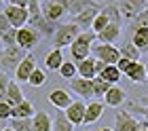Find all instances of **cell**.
<instances>
[{
    "mask_svg": "<svg viewBox=\"0 0 148 131\" xmlns=\"http://www.w3.org/2000/svg\"><path fill=\"white\" fill-rule=\"evenodd\" d=\"M138 27H148V9H144L140 15H136L131 21H127V34L136 32Z\"/></svg>",
    "mask_w": 148,
    "mask_h": 131,
    "instance_id": "cell-29",
    "label": "cell"
},
{
    "mask_svg": "<svg viewBox=\"0 0 148 131\" xmlns=\"http://www.w3.org/2000/svg\"><path fill=\"white\" fill-rule=\"evenodd\" d=\"M97 40V34L93 32V30H83L78 34V38H76V43H83V45H93Z\"/></svg>",
    "mask_w": 148,
    "mask_h": 131,
    "instance_id": "cell-38",
    "label": "cell"
},
{
    "mask_svg": "<svg viewBox=\"0 0 148 131\" xmlns=\"http://www.w3.org/2000/svg\"><path fill=\"white\" fill-rule=\"evenodd\" d=\"M83 32L76 23H59L57 30H55V36H53V47H57V49H62V47H70L74 40L78 38V34Z\"/></svg>",
    "mask_w": 148,
    "mask_h": 131,
    "instance_id": "cell-3",
    "label": "cell"
},
{
    "mask_svg": "<svg viewBox=\"0 0 148 131\" xmlns=\"http://www.w3.org/2000/svg\"><path fill=\"white\" fill-rule=\"evenodd\" d=\"M4 131H13V129H11V127H6V129H4Z\"/></svg>",
    "mask_w": 148,
    "mask_h": 131,
    "instance_id": "cell-50",
    "label": "cell"
},
{
    "mask_svg": "<svg viewBox=\"0 0 148 131\" xmlns=\"http://www.w3.org/2000/svg\"><path fill=\"white\" fill-rule=\"evenodd\" d=\"M91 53L95 59H102L108 66H116L121 59V51L116 45H106V43H97V40L91 45Z\"/></svg>",
    "mask_w": 148,
    "mask_h": 131,
    "instance_id": "cell-4",
    "label": "cell"
},
{
    "mask_svg": "<svg viewBox=\"0 0 148 131\" xmlns=\"http://www.w3.org/2000/svg\"><path fill=\"white\" fill-rule=\"evenodd\" d=\"M95 131H114V129H110V127H99V129H95Z\"/></svg>",
    "mask_w": 148,
    "mask_h": 131,
    "instance_id": "cell-47",
    "label": "cell"
},
{
    "mask_svg": "<svg viewBox=\"0 0 148 131\" xmlns=\"http://www.w3.org/2000/svg\"><path fill=\"white\" fill-rule=\"evenodd\" d=\"M131 64H133L131 59H127V57H121V59H119V64H116V68H119L121 72H123V76H125V74H127V70L131 68Z\"/></svg>",
    "mask_w": 148,
    "mask_h": 131,
    "instance_id": "cell-41",
    "label": "cell"
},
{
    "mask_svg": "<svg viewBox=\"0 0 148 131\" xmlns=\"http://www.w3.org/2000/svg\"><path fill=\"white\" fill-rule=\"evenodd\" d=\"M112 85L108 80H104L102 76H95L93 78V97H99V99H104V95H106V91H108Z\"/></svg>",
    "mask_w": 148,
    "mask_h": 131,
    "instance_id": "cell-30",
    "label": "cell"
},
{
    "mask_svg": "<svg viewBox=\"0 0 148 131\" xmlns=\"http://www.w3.org/2000/svg\"><path fill=\"white\" fill-rule=\"evenodd\" d=\"M59 76L62 78H66V80H72V78H76L78 76V70H76V64L70 59V61H64L62 64V68H59Z\"/></svg>",
    "mask_w": 148,
    "mask_h": 131,
    "instance_id": "cell-31",
    "label": "cell"
},
{
    "mask_svg": "<svg viewBox=\"0 0 148 131\" xmlns=\"http://www.w3.org/2000/svg\"><path fill=\"white\" fill-rule=\"evenodd\" d=\"M146 76H148V64H146Z\"/></svg>",
    "mask_w": 148,
    "mask_h": 131,
    "instance_id": "cell-49",
    "label": "cell"
},
{
    "mask_svg": "<svg viewBox=\"0 0 148 131\" xmlns=\"http://www.w3.org/2000/svg\"><path fill=\"white\" fill-rule=\"evenodd\" d=\"M68 85H70V89H72V93H76L78 97H85V99L93 97V80L76 76V78L68 80Z\"/></svg>",
    "mask_w": 148,
    "mask_h": 131,
    "instance_id": "cell-13",
    "label": "cell"
},
{
    "mask_svg": "<svg viewBox=\"0 0 148 131\" xmlns=\"http://www.w3.org/2000/svg\"><path fill=\"white\" fill-rule=\"evenodd\" d=\"M0 2H4V0H0Z\"/></svg>",
    "mask_w": 148,
    "mask_h": 131,
    "instance_id": "cell-53",
    "label": "cell"
},
{
    "mask_svg": "<svg viewBox=\"0 0 148 131\" xmlns=\"http://www.w3.org/2000/svg\"><path fill=\"white\" fill-rule=\"evenodd\" d=\"M142 104H144V106H148V95H146V97L142 99Z\"/></svg>",
    "mask_w": 148,
    "mask_h": 131,
    "instance_id": "cell-48",
    "label": "cell"
},
{
    "mask_svg": "<svg viewBox=\"0 0 148 131\" xmlns=\"http://www.w3.org/2000/svg\"><path fill=\"white\" fill-rule=\"evenodd\" d=\"M32 131H53V119L45 110H38L32 116Z\"/></svg>",
    "mask_w": 148,
    "mask_h": 131,
    "instance_id": "cell-19",
    "label": "cell"
},
{
    "mask_svg": "<svg viewBox=\"0 0 148 131\" xmlns=\"http://www.w3.org/2000/svg\"><path fill=\"white\" fill-rule=\"evenodd\" d=\"M102 11L106 13V17L110 19V23H119V25H123V13H121V9H119V4H116V2L104 4V6H102Z\"/></svg>",
    "mask_w": 148,
    "mask_h": 131,
    "instance_id": "cell-27",
    "label": "cell"
},
{
    "mask_svg": "<svg viewBox=\"0 0 148 131\" xmlns=\"http://www.w3.org/2000/svg\"><path fill=\"white\" fill-rule=\"evenodd\" d=\"M34 114H36V110L28 99H23L21 104L13 106V119H32Z\"/></svg>",
    "mask_w": 148,
    "mask_h": 131,
    "instance_id": "cell-26",
    "label": "cell"
},
{
    "mask_svg": "<svg viewBox=\"0 0 148 131\" xmlns=\"http://www.w3.org/2000/svg\"><path fill=\"white\" fill-rule=\"evenodd\" d=\"M28 25H32L34 30H38V34H40L42 38H53L59 23H53L51 19H47V17L42 15V13H38V15H32V17H30Z\"/></svg>",
    "mask_w": 148,
    "mask_h": 131,
    "instance_id": "cell-6",
    "label": "cell"
},
{
    "mask_svg": "<svg viewBox=\"0 0 148 131\" xmlns=\"http://www.w3.org/2000/svg\"><path fill=\"white\" fill-rule=\"evenodd\" d=\"M125 102H127V93H125V89L119 87V85H112L104 95V104L110 106V108H119V106H123Z\"/></svg>",
    "mask_w": 148,
    "mask_h": 131,
    "instance_id": "cell-15",
    "label": "cell"
},
{
    "mask_svg": "<svg viewBox=\"0 0 148 131\" xmlns=\"http://www.w3.org/2000/svg\"><path fill=\"white\" fill-rule=\"evenodd\" d=\"M125 76L129 78L133 85H144V82H148V76H146V64H144V61H133Z\"/></svg>",
    "mask_w": 148,
    "mask_h": 131,
    "instance_id": "cell-16",
    "label": "cell"
},
{
    "mask_svg": "<svg viewBox=\"0 0 148 131\" xmlns=\"http://www.w3.org/2000/svg\"><path fill=\"white\" fill-rule=\"evenodd\" d=\"M80 131H85V129H80Z\"/></svg>",
    "mask_w": 148,
    "mask_h": 131,
    "instance_id": "cell-54",
    "label": "cell"
},
{
    "mask_svg": "<svg viewBox=\"0 0 148 131\" xmlns=\"http://www.w3.org/2000/svg\"><path fill=\"white\" fill-rule=\"evenodd\" d=\"M4 15L9 19L11 27H17V30L23 27V25H28V21H30L28 9H21V6H15V4H6L4 6Z\"/></svg>",
    "mask_w": 148,
    "mask_h": 131,
    "instance_id": "cell-8",
    "label": "cell"
},
{
    "mask_svg": "<svg viewBox=\"0 0 148 131\" xmlns=\"http://www.w3.org/2000/svg\"><path fill=\"white\" fill-rule=\"evenodd\" d=\"M9 4H15V6H21V9H28L30 0H9Z\"/></svg>",
    "mask_w": 148,
    "mask_h": 131,
    "instance_id": "cell-45",
    "label": "cell"
},
{
    "mask_svg": "<svg viewBox=\"0 0 148 131\" xmlns=\"http://www.w3.org/2000/svg\"><path fill=\"white\" fill-rule=\"evenodd\" d=\"M99 76H102L104 80H108L110 85H116V82L121 80V76H123V72H121L116 66H106V70L99 74Z\"/></svg>",
    "mask_w": 148,
    "mask_h": 131,
    "instance_id": "cell-33",
    "label": "cell"
},
{
    "mask_svg": "<svg viewBox=\"0 0 148 131\" xmlns=\"http://www.w3.org/2000/svg\"><path fill=\"white\" fill-rule=\"evenodd\" d=\"M89 55H91V45H83V43H76V40L70 45V59L74 61V64L87 59Z\"/></svg>",
    "mask_w": 148,
    "mask_h": 131,
    "instance_id": "cell-22",
    "label": "cell"
},
{
    "mask_svg": "<svg viewBox=\"0 0 148 131\" xmlns=\"http://www.w3.org/2000/svg\"><path fill=\"white\" fill-rule=\"evenodd\" d=\"M28 13H30V17H32V15H38V13H42V11H40V0H30Z\"/></svg>",
    "mask_w": 148,
    "mask_h": 131,
    "instance_id": "cell-42",
    "label": "cell"
},
{
    "mask_svg": "<svg viewBox=\"0 0 148 131\" xmlns=\"http://www.w3.org/2000/svg\"><path fill=\"white\" fill-rule=\"evenodd\" d=\"M64 53H62V49H51L49 53L45 55V68L47 70H51V72H55V70H59L62 68V64H64Z\"/></svg>",
    "mask_w": 148,
    "mask_h": 131,
    "instance_id": "cell-21",
    "label": "cell"
},
{
    "mask_svg": "<svg viewBox=\"0 0 148 131\" xmlns=\"http://www.w3.org/2000/svg\"><path fill=\"white\" fill-rule=\"evenodd\" d=\"M4 47H15L17 45V27H11V30H6L2 36H0Z\"/></svg>",
    "mask_w": 148,
    "mask_h": 131,
    "instance_id": "cell-37",
    "label": "cell"
},
{
    "mask_svg": "<svg viewBox=\"0 0 148 131\" xmlns=\"http://www.w3.org/2000/svg\"><path fill=\"white\" fill-rule=\"evenodd\" d=\"M95 4H97L95 0H70L68 15H70V17H76L78 13H83L85 9H89V6H95Z\"/></svg>",
    "mask_w": 148,
    "mask_h": 131,
    "instance_id": "cell-28",
    "label": "cell"
},
{
    "mask_svg": "<svg viewBox=\"0 0 148 131\" xmlns=\"http://www.w3.org/2000/svg\"><path fill=\"white\" fill-rule=\"evenodd\" d=\"M40 11L47 19H51L53 23H62V19L68 15V9L59 2V0H45L40 2Z\"/></svg>",
    "mask_w": 148,
    "mask_h": 131,
    "instance_id": "cell-5",
    "label": "cell"
},
{
    "mask_svg": "<svg viewBox=\"0 0 148 131\" xmlns=\"http://www.w3.org/2000/svg\"><path fill=\"white\" fill-rule=\"evenodd\" d=\"M119 51H121V57H127V59H131V61H142V51L131 43L129 36L123 40V45L119 47Z\"/></svg>",
    "mask_w": 148,
    "mask_h": 131,
    "instance_id": "cell-20",
    "label": "cell"
},
{
    "mask_svg": "<svg viewBox=\"0 0 148 131\" xmlns=\"http://www.w3.org/2000/svg\"><path fill=\"white\" fill-rule=\"evenodd\" d=\"M121 34H123V25L119 23H110L104 32L97 34V43H106V45H116Z\"/></svg>",
    "mask_w": 148,
    "mask_h": 131,
    "instance_id": "cell-18",
    "label": "cell"
},
{
    "mask_svg": "<svg viewBox=\"0 0 148 131\" xmlns=\"http://www.w3.org/2000/svg\"><path fill=\"white\" fill-rule=\"evenodd\" d=\"M108 25H110V19L106 17V13H104V11H99V13H97V17L93 19V23H91V30L95 32V34H99V32H104Z\"/></svg>",
    "mask_w": 148,
    "mask_h": 131,
    "instance_id": "cell-34",
    "label": "cell"
},
{
    "mask_svg": "<svg viewBox=\"0 0 148 131\" xmlns=\"http://www.w3.org/2000/svg\"><path fill=\"white\" fill-rule=\"evenodd\" d=\"M106 66H108V64H104L102 59H95V74H97V76H99V74H102V72L106 70Z\"/></svg>",
    "mask_w": 148,
    "mask_h": 131,
    "instance_id": "cell-44",
    "label": "cell"
},
{
    "mask_svg": "<svg viewBox=\"0 0 148 131\" xmlns=\"http://www.w3.org/2000/svg\"><path fill=\"white\" fill-rule=\"evenodd\" d=\"M9 127L13 131H32V119H11Z\"/></svg>",
    "mask_w": 148,
    "mask_h": 131,
    "instance_id": "cell-35",
    "label": "cell"
},
{
    "mask_svg": "<svg viewBox=\"0 0 148 131\" xmlns=\"http://www.w3.org/2000/svg\"><path fill=\"white\" fill-rule=\"evenodd\" d=\"M85 110H87V104L83 99H74L72 104L64 110V114H66V119H68L74 127H80L85 123Z\"/></svg>",
    "mask_w": 148,
    "mask_h": 131,
    "instance_id": "cell-10",
    "label": "cell"
},
{
    "mask_svg": "<svg viewBox=\"0 0 148 131\" xmlns=\"http://www.w3.org/2000/svg\"><path fill=\"white\" fill-rule=\"evenodd\" d=\"M47 99H49V104L55 106L57 110H66L74 102L72 95H70V91H66V89H53V91L47 95Z\"/></svg>",
    "mask_w": 148,
    "mask_h": 131,
    "instance_id": "cell-14",
    "label": "cell"
},
{
    "mask_svg": "<svg viewBox=\"0 0 148 131\" xmlns=\"http://www.w3.org/2000/svg\"><path fill=\"white\" fill-rule=\"evenodd\" d=\"M36 57L32 53H28L25 57L21 59V64L17 66V70H15V78L17 80H21V82H28L30 80V76H32V72L36 70Z\"/></svg>",
    "mask_w": 148,
    "mask_h": 131,
    "instance_id": "cell-12",
    "label": "cell"
},
{
    "mask_svg": "<svg viewBox=\"0 0 148 131\" xmlns=\"http://www.w3.org/2000/svg\"><path fill=\"white\" fill-rule=\"evenodd\" d=\"M23 99H25V95L21 91V87H19V82L17 80H11L9 91H6V102H9L11 106H17V104H21Z\"/></svg>",
    "mask_w": 148,
    "mask_h": 131,
    "instance_id": "cell-25",
    "label": "cell"
},
{
    "mask_svg": "<svg viewBox=\"0 0 148 131\" xmlns=\"http://www.w3.org/2000/svg\"><path fill=\"white\" fill-rule=\"evenodd\" d=\"M0 119L6 121V123L13 119V106H11L6 99H0Z\"/></svg>",
    "mask_w": 148,
    "mask_h": 131,
    "instance_id": "cell-39",
    "label": "cell"
},
{
    "mask_svg": "<svg viewBox=\"0 0 148 131\" xmlns=\"http://www.w3.org/2000/svg\"><path fill=\"white\" fill-rule=\"evenodd\" d=\"M11 78L6 72H0V99H6V91H9Z\"/></svg>",
    "mask_w": 148,
    "mask_h": 131,
    "instance_id": "cell-40",
    "label": "cell"
},
{
    "mask_svg": "<svg viewBox=\"0 0 148 131\" xmlns=\"http://www.w3.org/2000/svg\"><path fill=\"white\" fill-rule=\"evenodd\" d=\"M6 30H11V23H9V19H6L4 11H0V36H2Z\"/></svg>",
    "mask_w": 148,
    "mask_h": 131,
    "instance_id": "cell-43",
    "label": "cell"
},
{
    "mask_svg": "<svg viewBox=\"0 0 148 131\" xmlns=\"http://www.w3.org/2000/svg\"><path fill=\"white\" fill-rule=\"evenodd\" d=\"M114 131H148V121H138L136 116L127 110L114 112Z\"/></svg>",
    "mask_w": 148,
    "mask_h": 131,
    "instance_id": "cell-2",
    "label": "cell"
},
{
    "mask_svg": "<svg viewBox=\"0 0 148 131\" xmlns=\"http://www.w3.org/2000/svg\"><path fill=\"white\" fill-rule=\"evenodd\" d=\"M42 38L38 34V30H34L32 25H23L17 30V47H21L25 51H32L34 47L38 45V40Z\"/></svg>",
    "mask_w": 148,
    "mask_h": 131,
    "instance_id": "cell-7",
    "label": "cell"
},
{
    "mask_svg": "<svg viewBox=\"0 0 148 131\" xmlns=\"http://www.w3.org/2000/svg\"><path fill=\"white\" fill-rule=\"evenodd\" d=\"M102 6H104V4H99V2H97L95 6H89V9H85L83 13H78L76 17H72L70 21H72V23H76L80 30H91V23H93V19L97 17V13L102 11Z\"/></svg>",
    "mask_w": 148,
    "mask_h": 131,
    "instance_id": "cell-11",
    "label": "cell"
},
{
    "mask_svg": "<svg viewBox=\"0 0 148 131\" xmlns=\"http://www.w3.org/2000/svg\"><path fill=\"white\" fill-rule=\"evenodd\" d=\"M6 127H9V123H6V121H2V119H0V131H4Z\"/></svg>",
    "mask_w": 148,
    "mask_h": 131,
    "instance_id": "cell-46",
    "label": "cell"
},
{
    "mask_svg": "<svg viewBox=\"0 0 148 131\" xmlns=\"http://www.w3.org/2000/svg\"><path fill=\"white\" fill-rule=\"evenodd\" d=\"M30 51L21 49V47H4V51L0 53V72H6V74H15L17 66L21 64V59L28 55Z\"/></svg>",
    "mask_w": 148,
    "mask_h": 131,
    "instance_id": "cell-1",
    "label": "cell"
},
{
    "mask_svg": "<svg viewBox=\"0 0 148 131\" xmlns=\"http://www.w3.org/2000/svg\"><path fill=\"white\" fill-rule=\"evenodd\" d=\"M42 2H45V0H42Z\"/></svg>",
    "mask_w": 148,
    "mask_h": 131,
    "instance_id": "cell-55",
    "label": "cell"
},
{
    "mask_svg": "<svg viewBox=\"0 0 148 131\" xmlns=\"http://www.w3.org/2000/svg\"><path fill=\"white\" fill-rule=\"evenodd\" d=\"M45 82H47V72L42 70V68H36V70L32 72L28 85H30V87H42Z\"/></svg>",
    "mask_w": 148,
    "mask_h": 131,
    "instance_id": "cell-36",
    "label": "cell"
},
{
    "mask_svg": "<svg viewBox=\"0 0 148 131\" xmlns=\"http://www.w3.org/2000/svg\"><path fill=\"white\" fill-rule=\"evenodd\" d=\"M76 70H78V76H80V78L93 80V78L97 76V74H95V57H87V59H83V61H78V64H76Z\"/></svg>",
    "mask_w": 148,
    "mask_h": 131,
    "instance_id": "cell-23",
    "label": "cell"
},
{
    "mask_svg": "<svg viewBox=\"0 0 148 131\" xmlns=\"http://www.w3.org/2000/svg\"><path fill=\"white\" fill-rule=\"evenodd\" d=\"M121 13H123L125 21H131L136 15H140L146 9V0H116Z\"/></svg>",
    "mask_w": 148,
    "mask_h": 131,
    "instance_id": "cell-9",
    "label": "cell"
},
{
    "mask_svg": "<svg viewBox=\"0 0 148 131\" xmlns=\"http://www.w3.org/2000/svg\"><path fill=\"white\" fill-rule=\"evenodd\" d=\"M146 121H148V114H146Z\"/></svg>",
    "mask_w": 148,
    "mask_h": 131,
    "instance_id": "cell-52",
    "label": "cell"
},
{
    "mask_svg": "<svg viewBox=\"0 0 148 131\" xmlns=\"http://www.w3.org/2000/svg\"><path fill=\"white\" fill-rule=\"evenodd\" d=\"M104 114V102L99 99H93L87 104V110H85V123L83 125H93V123H97L99 119H102Z\"/></svg>",
    "mask_w": 148,
    "mask_h": 131,
    "instance_id": "cell-17",
    "label": "cell"
},
{
    "mask_svg": "<svg viewBox=\"0 0 148 131\" xmlns=\"http://www.w3.org/2000/svg\"><path fill=\"white\" fill-rule=\"evenodd\" d=\"M53 131H74V125L66 119L64 110L59 114H55V121H53Z\"/></svg>",
    "mask_w": 148,
    "mask_h": 131,
    "instance_id": "cell-32",
    "label": "cell"
},
{
    "mask_svg": "<svg viewBox=\"0 0 148 131\" xmlns=\"http://www.w3.org/2000/svg\"><path fill=\"white\" fill-rule=\"evenodd\" d=\"M146 9H148V0H146Z\"/></svg>",
    "mask_w": 148,
    "mask_h": 131,
    "instance_id": "cell-51",
    "label": "cell"
},
{
    "mask_svg": "<svg viewBox=\"0 0 148 131\" xmlns=\"http://www.w3.org/2000/svg\"><path fill=\"white\" fill-rule=\"evenodd\" d=\"M127 36L131 38V43L138 47L140 51H148V27H138L136 32H131V34H127Z\"/></svg>",
    "mask_w": 148,
    "mask_h": 131,
    "instance_id": "cell-24",
    "label": "cell"
}]
</instances>
